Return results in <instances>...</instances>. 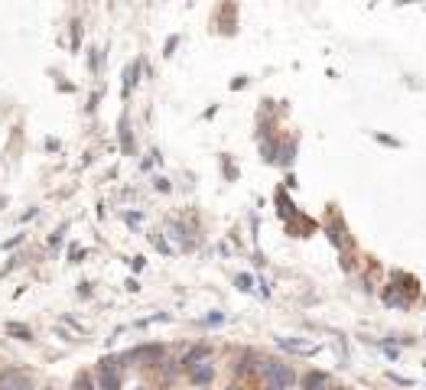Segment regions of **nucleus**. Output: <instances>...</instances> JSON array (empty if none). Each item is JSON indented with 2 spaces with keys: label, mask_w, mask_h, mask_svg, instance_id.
<instances>
[{
  "label": "nucleus",
  "mask_w": 426,
  "mask_h": 390,
  "mask_svg": "<svg viewBox=\"0 0 426 390\" xmlns=\"http://www.w3.org/2000/svg\"><path fill=\"white\" fill-rule=\"evenodd\" d=\"M306 384H310V390H322V387H326V377H322V374H312Z\"/></svg>",
  "instance_id": "obj_4"
},
{
  "label": "nucleus",
  "mask_w": 426,
  "mask_h": 390,
  "mask_svg": "<svg viewBox=\"0 0 426 390\" xmlns=\"http://www.w3.org/2000/svg\"><path fill=\"white\" fill-rule=\"evenodd\" d=\"M101 381H104V390H117V371H114V364H108V361H104V367H101Z\"/></svg>",
  "instance_id": "obj_3"
},
{
  "label": "nucleus",
  "mask_w": 426,
  "mask_h": 390,
  "mask_svg": "<svg viewBox=\"0 0 426 390\" xmlns=\"http://www.w3.org/2000/svg\"><path fill=\"white\" fill-rule=\"evenodd\" d=\"M0 390H33V387H30V381H26V377L7 374V377H4V384H0Z\"/></svg>",
  "instance_id": "obj_2"
},
{
  "label": "nucleus",
  "mask_w": 426,
  "mask_h": 390,
  "mask_svg": "<svg viewBox=\"0 0 426 390\" xmlns=\"http://www.w3.org/2000/svg\"><path fill=\"white\" fill-rule=\"evenodd\" d=\"M75 390H92V381H88V377H78Z\"/></svg>",
  "instance_id": "obj_5"
},
{
  "label": "nucleus",
  "mask_w": 426,
  "mask_h": 390,
  "mask_svg": "<svg viewBox=\"0 0 426 390\" xmlns=\"http://www.w3.org/2000/svg\"><path fill=\"white\" fill-rule=\"evenodd\" d=\"M267 377H271V390H290V381H293V374L283 364H267Z\"/></svg>",
  "instance_id": "obj_1"
}]
</instances>
